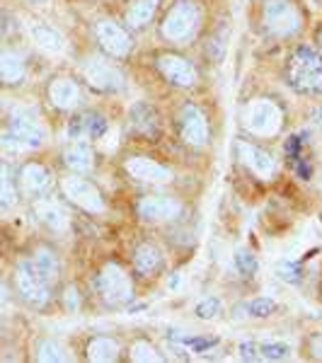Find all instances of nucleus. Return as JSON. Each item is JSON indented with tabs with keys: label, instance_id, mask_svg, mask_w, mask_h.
Returning <instances> with one entry per match:
<instances>
[{
	"label": "nucleus",
	"instance_id": "obj_1",
	"mask_svg": "<svg viewBox=\"0 0 322 363\" xmlns=\"http://www.w3.org/2000/svg\"><path fill=\"white\" fill-rule=\"evenodd\" d=\"M46 140V128L39 114L29 107H17L10 114L8 131L0 136V145L8 153H29V150L42 148Z\"/></svg>",
	"mask_w": 322,
	"mask_h": 363
},
{
	"label": "nucleus",
	"instance_id": "obj_2",
	"mask_svg": "<svg viewBox=\"0 0 322 363\" xmlns=\"http://www.w3.org/2000/svg\"><path fill=\"white\" fill-rule=\"evenodd\" d=\"M289 83L298 92H315L322 90V56L310 46H298L289 58Z\"/></svg>",
	"mask_w": 322,
	"mask_h": 363
},
{
	"label": "nucleus",
	"instance_id": "obj_3",
	"mask_svg": "<svg viewBox=\"0 0 322 363\" xmlns=\"http://www.w3.org/2000/svg\"><path fill=\"white\" fill-rule=\"evenodd\" d=\"M199 22H201V10L194 0H177L162 17L160 34L167 44H187V39L194 37Z\"/></svg>",
	"mask_w": 322,
	"mask_h": 363
},
{
	"label": "nucleus",
	"instance_id": "obj_4",
	"mask_svg": "<svg viewBox=\"0 0 322 363\" xmlns=\"http://www.w3.org/2000/svg\"><path fill=\"white\" fill-rule=\"evenodd\" d=\"M281 124H284V114H281L279 104L267 97L252 99L243 112V126L255 136H277Z\"/></svg>",
	"mask_w": 322,
	"mask_h": 363
},
{
	"label": "nucleus",
	"instance_id": "obj_5",
	"mask_svg": "<svg viewBox=\"0 0 322 363\" xmlns=\"http://www.w3.org/2000/svg\"><path fill=\"white\" fill-rule=\"evenodd\" d=\"M97 294L104 303L109 306H121V303H128L133 296V284L128 279V274L121 269L116 262H109V264L102 267V272L97 274Z\"/></svg>",
	"mask_w": 322,
	"mask_h": 363
},
{
	"label": "nucleus",
	"instance_id": "obj_6",
	"mask_svg": "<svg viewBox=\"0 0 322 363\" xmlns=\"http://www.w3.org/2000/svg\"><path fill=\"white\" fill-rule=\"evenodd\" d=\"M83 78L85 83L97 92H121L126 87V75L121 73L114 63L104 61L99 56H90L83 63Z\"/></svg>",
	"mask_w": 322,
	"mask_h": 363
},
{
	"label": "nucleus",
	"instance_id": "obj_7",
	"mask_svg": "<svg viewBox=\"0 0 322 363\" xmlns=\"http://www.w3.org/2000/svg\"><path fill=\"white\" fill-rule=\"evenodd\" d=\"M265 27L274 37H291L301 29V13L291 0H267L262 10Z\"/></svg>",
	"mask_w": 322,
	"mask_h": 363
},
{
	"label": "nucleus",
	"instance_id": "obj_8",
	"mask_svg": "<svg viewBox=\"0 0 322 363\" xmlns=\"http://www.w3.org/2000/svg\"><path fill=\"white\" fill-rule=\"evenodd\" d=\"M61 191L70 203H75V206L87 211V213H102V211L107 208L102 191H99L90 179L70 177L68 174V177L61 179Z\"/></svg>",
	"mask_w": 322,
	"mask_h": 363
},
{
	"label": "nucleus",
	"instance_id": "obj_9",
	"mask_svg": "<svg viewBox=\"0 0 322 363\" xmlns=\"http://www.w3.org/2000/svg\"><path fill=\"white\" fill-rule=\"evenodd\" d=\"M177 126H179V138L184 140L191 148H204L211 138V128H209V119L196 104L187 102L179 107L177 114Z\"/></svg>",
	"mask_w": 322,
	"mask_h": 363
},
{
	"label": "nucleus",
	"instance_id": "obj_10",
	"mask_svg": "<svg viewBox=\"0 0 322 363\" xmlns=\"http://www.w3.org/2000/svg\"><path fill=\"white\" fill-rule=\"evenodd\" d=\"M15 286H17V291H20V296L34 308L46 306V303H49V298H51L49 284L39 277V272L34 269L32 262H22V264H17Z\"/></svg>",
	"mask_w": 322,
	"mask_h": 363
},
{
	"label": "nucleus",
	"instance_id": "obj_11",
	"mask_svg": "<svg viewBox=\"0 0 322 363\" xmlns=\"http://www.w3.org/2000/svg\"><path fill=\"white\" fill-rule=\"evenodd\" d=\"M95 39L102 51L112 58H126L133 51V39L121 25L114 20H99L95 25Z\"/></svg>",
	"mask_w": 322,
	"mask_h": 363
},
{
	"label": "nucleus",
	"instance_id": "obj_12",
	"mask_svg": "<svg viewBox=\"0 0 322 363\" xmlns=\"http://www.w3.org/2000/svg\"><path fill=\"white\" fill-rule=\"evenodd\" d=\"M136 211L143 220L148 223H170V220H177L182 216V201L174 196H165V194H150L143 196L136 203Z\"/></svg>",
	"mask_w": 322,
	"mask_h": 363
},
{
	"label": "nucleus",
	"instance_id": "obj_13",
	"mask_svg": "<svg viewBox=\"0 0 322 363\" xmlns=\"http://www.w3.org/2000/svg\"><path fill=\"white\" fill-rule=\"evenodd\" d=\"M157 70L160 75L174 87H194L199 80V73L194 68V63L187 61L179 54H160L157 56Z\"/></svg>",
	"mask_w": 322,
	"mask_h": 363
},
{
	"label": "nucleus",
	"instance_id": "obj_14",
	"mask_svg": "<svg viewBox=\"0 0 322 363\" xmlns=\"http://www.w3.org/2000/svg\"><path fill=\"white\" fill-rule=\"evenodd\" d=\"M124 169L138 182H150V184H165L172 179V169L160 165L157 160L148 155H131L124 162Z\"/></svg>",
	"mask_w": 322,
	"mask_h": 363
},
{
	"label": "nucleus",
	"instance_id": "obj_15",
	"mask_svg": "<svg viewBox=\"0 0 322 363\" xmlns=\"http://www.w3.org/2000/svg\"><path fill=\"white\" fill-rule=\"evenodd\" d=\"M109 121L99 112H83L68 124V138L73 140H97L107 133Z\"/></svg>",
	"mask_w": 322,
	"mask_h": 363
},
{
	"label": "nucleus",
	"instance_id": "obj_16",
	"mask_svg": "<svg viewBox=\"0 0 322 363\" xmlns=\"http://www.w3.org/2000/svg\"><path fill=\"white\" fill-rule=\"evenodd\" d=\"M238 153L243 157V162L248 165L252 172L257 174L260 179H272L274 174H277V160H274L272 155L267 153V150H262L260 145L255 143H248V140H240L238 143Z\"/></svg>",
	"mask_w": 322,
	"mask_h": 363
},
{
	"label": "nucleus",
	"instance_id": "obj_17",
	"mask_svg": "<svg viewBox=\"0 0 322 363\" xmlns=\"http://www.w3.org/2000/svg\"><path fill=\"white\" fill-rule=\"evenodd\" d=\"M46 97H49V102L54 104L56 109H61V112H70V109H75L80 104V87L75 83L73 78H68V75H61V78H54L49 83V90H46Z\"/></svg>",
	"mask_w": 322,
	"mask_h": 363
},
{
	"label": "nucleus",
	"instance_id": "obj_18",
	"mask_svg": "<svg viewBox=\"0 0 322 363\" xmlns=\"http://www.w3.org/2000/svg\"><path fill=\"white\" fill-rule=\"evenodd\" d=\"M29 37H32V42L37 44L39 49H44L46 54H63V51H66V37L44 20L29 22Z\"/></svg>",
	"mask_w": 322,
	"mask_h": 363
},
{
	"label": "nucleus",
	"instance_id": "obj_19",
	"mask_svg": "<svg viewBox=\"0 0 322 363\" xmlns=\"http://www.w3.org/2000/svg\"><path fill=\"white\" fill-rule=\"evenodd\" d=\"M20 189L27 196H42L46 189L51 186V172L46 169L42 162H27L20 169Z\"/></svg>",
	"mask_w": 322,
	"mask_h": 363
},
{
	"label": "nucleus",
	"instance_id": "obj_20",
	"mask_svg": "<svg viewBox=\"0 0 322 363\" xmlns=\"http://www.w3.org/2000/svg\"><path fill=\"white\" fill-rule=\"evenodd\" d=\"M34 216H37V220L46 228V230L58 233V235L68 230L66 211H63L61 203L54 201V199H39V201L34 203Z\"/></svg>",
	"mask_w": 322,
	"mask_h": 363
},
{
	"label": "nucleus",
	"instance_id": "obj_21",
	"mask_svg": "<svg viewBox=\"0 0 322 363\" xmlns=\"http://www.w3.org/2000/svg\"><path fill=\"white\" fill-rule=\"evenodd\" d=\"M128 124L140 138H155L160 133V121H157L155 109L145 102L133 104L131 112H128Z\"/></svg>",
	"mask_w": 322,
	"mask_h": 363
},
{
	"label": "nucleus",
	"instance_id": "obj_22",
	"mask_svg": "<svg viewBox=\"0 0 322 363\" xmlns=\"http://www.w3.org/2000/svg\"><path fill=\"white\" fill-rule=\"evenodd\" d=\"M27 80V66L25 58L17 51H0V85L3 87H17Z\"/></svg>",
	"mask_w": 322,
	"mask_h": 363
},
{
	"label": "nucleus",
	"instance_id": "obj_23",
	"mask_svg": "<svg viewBox=\"0 0 322 363\" xmlns=\"http://www.w3.org/2000/svg\"><path fill=\"white\" fill-rule=\"evenodd\" d=\"M63 162L70 172H78V174H85V172H92L95 167V150L85 143V140H73L66 150H63Z\"/></svg>",
	"mask_w": 322,
	"mask_h": 363
},
{
	"label": "nucleus",
	"instance_id": "obj_24",
	"mask_svg": "<svg viewBox=\"0 0 322 363\" xmlns=\"http://www.w3.org/2000/svg\"><path fill=\"white\" fill-rule=\"evenodd\" d=\"M160 8V0H131L124 13L128 29H143L153 22V17Z\"/></svg>",
	"mask_w": 322,
	"mask_h": 363
},
{
	"label": "nucleus",
	"instance_id": "obj_25",
	"mask_svg": "<svg viewBox=\"0 0 322 363\" xmlns=\"http://www.w3.org/2000/svg\"><path fill=\"white\" fill-rule=\"evenodd\" d=\"M133 267L143 277H155L162 269V252L150 242L138 245L136 252H133Z\"/></svg>",
	"mask_w": 322,
	"mask_h": 363
},
{
	"label": "nucleus",
	"instance_id": "obj_26",
	"mask_svg": "<svg viewBox=\"0 0 322 363\" xmlns=\"http://www.w3.org/2000/svg\"><path fill=\"white\" fill-rule=\"evenodd\" d=\"M119 342L112 337H92L87 342V359L97 363H109L119 359Z\"/></svg>",
	"mask_w": 322,
	"mask_h": 363
},
{
	"label": "nucleus",
	"instance_id": "obj_27",
	"mask_svg": "<svg viewBox=\"0 0 322 363\" xmlns=\"http://www.w3.org/2000/svg\"><path fill=\"white\" fill-rule=\"evenodd\" d=\"M17 199H20V191H17L13 167L8 162H0V208H15Z\"/></svg>",
	"mask_w": 322,
	"mask_h": 363
},
{
	"label": "nucleus",
	"instance_id": "obj_28",
	"mask_svg": "<svg viewBox=\"0 0 322 363\" xmlns=\"http://www.w3.org/2000/svg\"><path fill=\"white\" fill-rule=\"evenodd\" d=\"M34 269L39 272V277H42L46 284H56L58 274H61V262H58V257L54 255L51 250H37V255H34L32 259Z\"/></svg>",
	"mask_w": 322,
	"mask_h": 363
},
{
	"label": "nucleus",
	"instance_id": "obj_29",
	"mask_svg": "<svg viewBox=\"0 0 322 363\" xmlns=\"http://www.w3.org/2000/svg\"><path fill=\"white\" fill-rule=\"evenodd\" d=\"M37 354H34V359L37 361H68L70 354L66 351L61 342H56V339H42V342L37 344Z\"/></svg>",
	"mask_w": 322,
	"mask_h": 363
},
{
	"label": "nucleus",
	"instance_id": "obj_30",
	"mask_svg": "<svg viewBox=\"0 0 322 363\" xmlns=\"http://www.w3.org/2000/svg\"><path fill=\"white\" fill-rule=\"evenodd\" d=\"M255 349H257V359H289L291 354V347L284 342H255Z\"/></svg>",
	"mask_w": 322,
	"mask_h": 363
},
{
	"label": "nucleus",
	"instance_id": "obj_31",
	"mask_svg": "<svg viewBox=\"0 0 322 363\" xmlns=\"http://www.w3.org/2000/svg\"><path fill=\"white\" fill-rule=\"evenodd\" d=\"M240 310H245L248 318H269V315L277 310V303H274L272 298H255V301L245 303Z\"/></svg>",
	"mask_w": 322,
	"mask_h": 363
},
{
	"label": "nucleus",
	"instance_id": "obj_32",
	"mask_svg": "<svg viewBox=\"0 0 322 363\" xmlns=\"http://www.w3.org/2000/svg\"><path fill=\"white\" fill-rule=\"evenodd\" d=\"M131 359L138 363H145V361L155 363V361H162V356L157 354L153 344H148L145 339H138V342H133V347H131Z\"/></svg>",
	"mask_w": 322,
	"mask_h": 363
},
{
	"label": "nucleus",
	"instance_id": "obj_33",
	"mask_svg": "<svg viewBox=\"0 0 322 363\" xmlns=\"http://www.w3.org/2000/svg\"><path fill=\"white\" fill-rule=\"evenodd\" d=\"M235 264H238V272L243 274V277H255L257 269H260V264H257L255 255L248 250H238L235 255Z\"/></svg>",
	"mask_w": 322,
	"mask_h": 363
},
{
	"label": "nucleus",
	"instance_id": "obj_34",
	"mask_svg": "<svg viewBox=\"0 0 322 363\" xmlns=\"http://www.w3.org/2000/svg\"><path fill=\"white\" fill-rule=\"evenodd\" d=\"M218 313H221V303L216 298H206V301H201L196 306V315L201 320H213Z\"/></svg>",
	"mask_w": 322,
	"mask_h": 363
},
{
	"label": "nucleus",
	"instance_id": "obj_35",
	"mask_svg": "<svg viewBox=\"0 0 322 363\" xmlns=\"http://www.w3.org/2000/svg\"><path fill=\"white\" fill-rule=\"evenodd\" d=\"M279 277L281 279H286V281H301V272H298L296 267H291V264H284V267H279Z\"/></svg>",
	"mask_w": 322,
	"mask_h": 363
},
{
	"label": "nucleus",
	"instance_id": "obj_36",
	"mask_svg": "<svg viewBox=\"0 0 322 363\" xmlns=\"http://www.w3.org/2000/svg\"><path fill=\"white\" fill-rule=\"evenodd\" d=\"M310 351H313L315 359L322 361V335H315L313 339H310Z\"/></svg>",
	"mask_w": 322,
	"mask_h": 363
},
{
	"label": "nucleus",
	"instance_id": "obj_37",
	"mask_svg": "<svg viewBox=\"0 0 322 363\" xmlns=\"http://www.w3.org/2000/svg\"><path fill=\"white\" fill-rule=\"evenodd\" d=\"M66 308H68V310H75V308H78V291H75V289H68V291H66Z\"/></svg>",
	"mask_w": 322,
	"mask_h": 363
},
{
	"label": "nucleus",
	"instance_id": "obj_38",
	"mask_svg": "<svg viewBox=\"0 0 322 363\" xmlns=\"http://www.w3.org/2000/svg\"><path fill=\"white\" fill-rule=\"evenodd\" d=\"M5 301H8V289H5V286L0 284V306H3Z\"/></svg>",
	"mask_w": 322,
	"mask_h": 363
},
{
	"label": "nucleus",
	"instance_id": "obj_39",
	"mask_svg": "<svg viewBox=\"0 0 322 363\" xmlns=\"http://www.w3.org/2000/svg\"><path fill=\"white\" fill-rule=\"evenodd\" d=\"M315 124H318V126L322 128V107L318 109V112H315Z\"/></svg>",
	"mask_w": 322,
	"mask_h": 363
},
{
	"label": "nucleus",
	"instance_id": "obj_40",
	"mask_svg": "<svg viewBox=\"0 0 322 363\" xmlns=\"http://www.w3.org/2000/svg\"><path fill=\"white\" fill-rule=\"evenodd\" d=\"M318 44H320V46H322V27H320V29H318Z\"/></svg>",
	"mask_w": 322,
	"mask_h": 363
},
{
	"label": "nucleus",
	"instance_id": "obj_41",
	"mask_svg": "<svg viewBox=\"0 0 322 363\" xmlns=\"http://www.w3.org/2000/svg\"><path fill=\"white\" fill-rule=\"evenodd\" d=\"M29 3H34V5H44L46 0H29Z\"/></svg>",
	"mask_w": 322,
	"mask_h": 363
},
{
	"label": "nucleus",
	"instance_id": "obj_42",
	"mask_svg": "<svg viewBox=\"0 0 322 363\" xmlns=\"http://www.w3.org/2000/svg\"><path fill=\"white\" fill-rule=\"evenodd\" d=\"M0 112H3V104H0Z\"/></svg>",
	"mask_w": 322,
	"mask_h": 363
}]
</instances>
